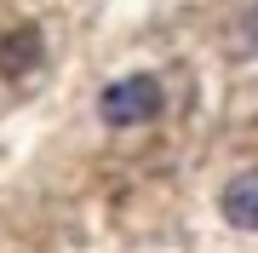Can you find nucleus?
<instances>
[{
	"mask_svg": "<svg viewBox=\"0 0 258 253\" xmlns=\"http://www.w3.org/2000/svg\"><path fill=\"white\" fill-rule=\"evenodd\" d=\"M161 81L155 75H120L115 86H103V98H98V115L109 127H144V121H155L161 115Z\"/></svg>",
	"mask_w": 258,
	"mask_h": 253,
	"instance_id": "f257e3e1",
	"label": "nucleus"
},
{
	"mask_svg": "<svg viewBox=\"0 0 258 253\" xmlns=\"http://www.w3.org/2000/svg\"><path fill=\"white\" fill-rule=\"evenodd\" d=\"M224 219H230L235 230H258V167H247V173H235L230 184H224Z\"/></svg>",
	"mask_w": 258,
	"mask_h": 253,
	"instance_id": "7ed1b4c3",
	"label": "nucleus"
},
{
	"mask_svg": "<svg viewBox=\"0 0 258 253\" xmlns=\"http://www.w3.org/2000/svg\"><path fill=\"white\" fill-rule=\"evenodd\" d=\"M235 52H258V6H247V12H241V18H235Z\"/></svg>",
	"mask_w": 258,
	"mask_h": 253,
	"instance_id": "20e7f679",
	"label": "nucleus"
},
{
	"mask_svg": "<svg viewBox=\"0 0 258 253\" xmlns=\"http://www.w3.org/2000/svg\"><path fill=\"white\" fill-rule=\"evenodd\" d=\"M35 64H40V29H35V23L6 29V35H0V75L18 81V75H29Z\"/></svg>",
	"mask_w": 258,
	"mask_h": 253,
	"instance_id": "f03ea898",
	"label": "nucleus"
}]
</instances>
